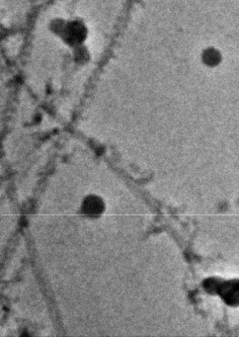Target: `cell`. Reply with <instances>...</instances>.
<instances>
[{"instance_id": "6da1fadb", "label": "cell", "mask_w": 239, "mask_h": 337, "mask_svg": "<svg viewBox=\"0 0 239 337\" xmlns=\"http://www.w3.org/2000/svg\"><path fill=\"white\" fill-rule=\"evenodd\" d=\"M50 29L62 42L74 47L81 45L88 36L87 26L79 19H55L51 23Z\"/></svg>"}, {"instance_id": "7a4b0ae2", "label": "cell", "mask_w": 239, "mask_h": 337, "mask_svg": "<svg viewBox=\"0 0 239 337\" xmlns=\"http://www.w3.org/2000/svg\"><path fill=\"white\" fill-rule=\"evenodd\" d=\"M105 210V204L103 200L96 195L87 196L82 204V212L90 216L97 217L100 216Z\"/></svg>"}, {"instance_id": "3957f363", "label": "cell", "mask_w": 239, "mask_h": 337, "mask_svg": "<svg viewBox=\"0 0 239 337\" xmlns=\"http://www.w3.org/2000/svg\"><path fill=\"white\" fill-rule=\"evenodd\" d=\"M201 62L209 69L218 68L222 63V53L215 47L204 48L201 53Z\"/></svg>"}]
</instances>
